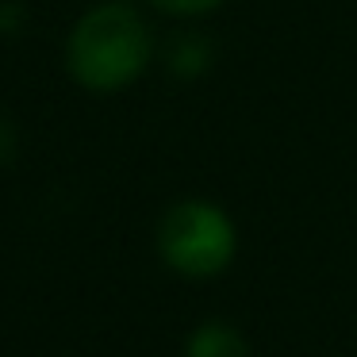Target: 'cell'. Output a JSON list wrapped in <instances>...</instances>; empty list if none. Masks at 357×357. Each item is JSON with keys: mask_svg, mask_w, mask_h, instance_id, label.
Listing matches in <instances>:
<instances>
[{"mask_svg": "<svg viewBox=\"0 0 357 357\" xmlns=\"http://www.w3.org/2000/svg\"><path fill=\"white\" fill-rule=\"evenodd\" d=\"M146 62V27L131 4H100L70 35V70L89 89H119Z\"/></svg>", "mask_w": 357, "mask_h": 357, "instance_id": "1", "label": "cell"}, {"mask_svg": "<svg viewBox=\"0 0 357 357\" xmlns=\"http://www.w3.org/2000/svg\"><path fill=\"white\" fill-rule=\"evenodd\" d=\"M188 357H246V346H242V338L231 331V326H200L192 338V346H188Z\"/></svg>", "mask_w": 357, "mask_h": 357, "instance_id": "3", "label": "cell"}, {"mask_svg": "<svg viewBox=\"0 0 357 357\" xmlns=\"http://www.w3.org/2000/svg\"><path fill=\"white\" fill-rule=\"evenodd\" d=\"M162 250L181 273L208 277L227 265L234 250V231L223 211L211 204H181L162 223Z\"/></svg>", "mask_w": 357, "mask_h": 357, "instance_id": "2", "label": "cell"}, {"mask_svg": "<svg viewBox=\"0 0 357 357\" xmlns=\"http://www.w3.org/2000/svg\"><path fill=\"white\" fill-rule=\"evenodd\" d=\"M158 8H165V12H181V16H192V12H211V8H219L223 0H154Z\"/></svg>", "mask_w": 357, "mask_h": 357, "instance_id": "4", "label": "cell"}]
</instances>
